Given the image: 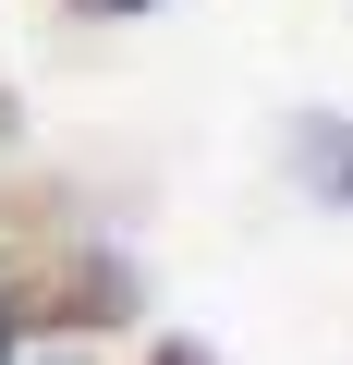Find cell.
<instances>
[{
    "mask_svg": "<svg viewBox=\"0 0 353 365\" xmlns=\"http://www.w3.org/2000/svg\"><path fill=\"white\" fill-rule=\"evenodd\" d=\"M86 13H146V0H86Z\"/></svg>",
    "mask_w": 353,
    "mask_h": 365,
    "instance_id": "2",
    "label": "cell"
},
{
    "mask_svg": "<svg viewBox=\"0 0 353 365\" xmlns=\"http://www.w3.org/2000/svg\"><path fill=\"white\" fill-rule=\"evenodd\" d=\"M158 365H208V353H195V341H170V353H158Z\"/></svg>",
    "mask_w": 353,
    "mask_h": 365,
    "instance_id": "1",
    "label": "cell"
}]
</instances>
